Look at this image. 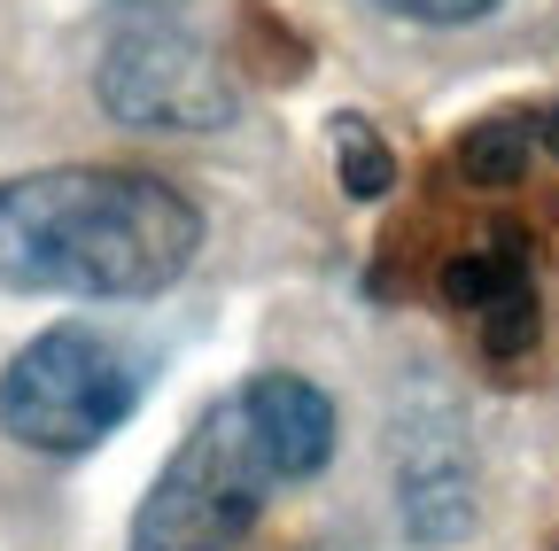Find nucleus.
Masks as SVG:
<instances>
[{"label":"nucleus","mask_w":559,"mask_h":551,"mask_svg":"<svg viewBox=\"0 0 559 551\" xmlns=\"http://www.w3.org/2000/svg\"><path fill=\"white\" fill-rule=\"evenodd\" d=\"M389 16H404V24H474V16H489L498 0H381Z\"/></svg>","instance_id":"obj_10"},{"label":"nucleus","mask_w":559,"mask_h":551,"mask_svg":"<svg viewBox=\"0 0 559 551\" xmlns=\"http://www.w3.org/2000/svg\"><path fill=\"white\" fill-rule=\"evenodd\" d=\"M272 458L249 428L241 396L210 404L187 428V443L171 451V466L148 481V498L132 513V551H234L264 498H272Z\"/></svg>","instance_id":"obj_3"},{"label":"nucleus","mask_w":559,"mask_h":551,"mask_svg":"<svg viewBox=\"0 0 559 551\" xmlns=\"http://www.w3.org/2000/svg\"><path fill=\"white\" fill-rule=\"evenodd\" d=\"M241 411H249V428L272 458L280 481H311L326 458H334V404L319 381L304 373H257L241 388Z\"/></svg>","instance_id":"obj_7"},{"label":"nucleus","mask_w":559,"mask_h":551,"mask_svg":"<svg viewBox=\"0 0 559 551\" xmlns=\"http://www.w3.org/2000/svg\"><path fill=\"white\" fill-rule=\"evenodd\" d=\"M179 0H117V16H171Z\"/></svg>","instance_id":"obj_11"},{"label":"nucleus","mask_w":559,"mask_h":551,"mask_svg":"<svg viewBox=\"0 0 559 551\" xmlns=\"http://www.w3.org/2000/svg\"><path fill=\"white\" fill-rule=\"evenodd\" d=\"M536 141H544L536 117H489V124H474L459 141V179L466 187H521Z\"/></svg>","instance_id":"obj_8"},{"label":"nucleus","mask_w":559,"mask_h":551,"mask_svg":"<svg viewBox=\"0 0 559 551\" xmlns=\"http://www.w3.org/2000/svg\"><path fill=\"white\" fill-rule=\"evenodd\" d=\"M140 388H148V366L117 334L47 326L0 373V435L39 458H86L132 420Z\"/></svg>","instance_id":"obj_2"},{"label":"nucleus","mask_w":559,"mask_h":551,"mask_svg":"<svg viewBox=\"0 0 559 551\" xmlns=\"http://www.w3.org/2000/svg\"><path fill=\"white\" fill-rule=\"evenodd\" d=\"M94 94L132 132H218L241 109L218 47L187 32L179 16H117L94 62Z\"/></svg>","instance_id":"obj_4"},{"label":"nucleus","mask_w":559,"mask_h":551,"mask_svg":"<svg viewBox=\"0 0 559 551\" xmlns=\"http://www.w3.org/2000/svg\"><path fill=\"white\" fill-rule=\"evenodd\" d=\"M443 303L459 319H474L498 358H521L536 342V280H528V264H521L513 241H489V249L451 256L443 264Z\"/></svg>","instance_id":"obj_6"},{"label":"nucleus","mask_w":559,"mask_h":551,"mask_svg":"<svg viewBox=\"0 0 559 551\" xmlns=\"http://www.w3.org/2000/svg\"><path fill=\"white\" fill-rule=\"evenodd\" d=\"M326 132H334V179H342V194H349V202H381V194L396 187L389 141H381L366 117H334Z\"/></svg>","instance_id":"obj_9"},{"label":"nucleus","mask_w":559,"mask_h":551,"mask_svg":"<svg viewBox=\"0 0 559 551\" xmlns=\"http://www.w3.org/2000/svg\"><path fill=\"white\" fill-rule=\"evenodd\" d=\"M536 132H544V148H551V156H559V109H551V117H544V124H536Z\"/></svg>","instance_id":"obj_12"},{"label":"nucleus","mask_w":559,"mask_h":551,"mask_svg":"<svg viewBox=\"0 0 559 551\" xmlns=\"http://www.w3.org/2000/svg\"><path fill=\"white\" fill-rule=\"evenodd\" d=\"M202 249L194 202L156 171L55 164L0 187V288L9 296H164Z\"/></svg>","instance_id":"obj_1"},{"label":"nucleus","mask_w":559,"mask_h":551,"mask_svg":"<svg viewBox=\"0 0 559 551\" xmlns=\"http://www.w3.org/2000/svg\"><path fill=\"white\" fill-rule=\"evenodd\" d=\"M389 458H396L404 528L419 543H459L474 528V458H466L459 420L436 396H404L396 428H389Z\"/></svg>","instance_id":"obj_5"}]
</instances>
